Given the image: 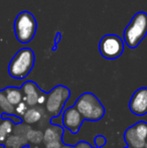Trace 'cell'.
I'll return each mask as SVG.
<instances>
[{
    "mask_svg": "<svg viewBox=\"0 0 147 148\" xmlns=\"http://www.w3.org/2000/svg\"><path fill=\"white\" fill-rule=\"evenodd\" d=\"M36 62V55L29 47L20 49L11 59L8 66V74L11 78L22 80L31 72Z\"/></svg>",
    "mask_w": 147,
    "mask_h": 148,
    "instance_id": "1",
    "label": "cell"
},
{
    "mask_svg": "<svg viewBox=\"0 0 147 148\" xmlns=\"http://www.w3.org/2000/svg\"><path fill=\"white\" fill-rule=\"evenodd\" d=\"M147 35V13L139 11L134 14L124 30V42L130 49H135Z\"/></svg>",
    "mask_w": 147,
    "mask_h": 148,
    "instance_id": "2",
    "label": "cell"
},
{
    "mask_svg": "<svg viewBox=\"0 0 147 148\" xmlns=\"http://www.w3.org/2000/svg\"><path fill=\"white\" fill-rule=\"evenodd\" d=\"M76 108L82 114L84 120L99 121L105 114V108L100 100L92 93H85L76 101Z\"/></svg>",
    "mask_w": 147,
    "mask_h": 148,
    "instance_id": "3",
    "label": "cell"
},
{
    "mask_svg": "<svg viewBox=\"0 0 147 148\" xmlns=\"http://www.w3.org/2000/svg\"><path fill=\"white\" fill-rule=\"evenodd\" d=\"M15 37L20 43H29L34 39L37 29V22L32 13L22 11L15 17L13 23Z\"/></svg>",
    "mask_w": 147,
    "mask_h": 148,
    "instance_id": "4",
    "label": "cell"
},
{
    "mask_svg": "<svg viewBox=\"0 0 147 148\" xmlns=\"http://www.w3.org/2000/svg\"><path fill=\"white\" fill-rule=\"evenodd\" d=\"M71 92L65 86L55 87L47 94L46 102H45V111L51 117L59 116L62 113L66 102L69 100Z\"/></svg>",
    "mask_w": 147,
    "mask_h": 148,
    "instance_id": "5",
    "label": "cell"
},
{
    "mask_svg": "<svg viewBox=\"0 0 147 148\" xmlns=\"http://www.w3.org/2000/svg\"><path fill=\"white\" fill-rule=\"evenodd\" d=\"M124 40L117 34H106L100 39L99 51L106 60H116L124 51Z\"/></svg>",
    "mask_w": 147,
    "mask_h": 148,
    "instance_id": "6",
    "label": "cell"
},
{
    "mask_svg": "<svg viewBox=\"0 0 147 148\" xmlns=\"http://www.w3.org/2000/svg\"><path fill=\"white\" fill-rule=\"evenodd\" d=\"M83 122H84V118H83L82 114L79 112V110L76 108V106L68 108L64 112V115H63L64 127L71 131L73 134H77L79 132Z\"/></svg>",
    "mask_w": 147,
    "mask_h": 148,
    "instance_id": "7",
    "label": "cell"
},
{
    "mask_svg": "<svg viewBox=\"0 0 147 148\" xmlns=\"http://www.w3.org/2000/svg\"><path fill=\"white\" fill-rule=\"evenodd\" d=\"M129 108L135 115L143 116L147 114V88L136 90L130 99Z\"/></svg>",
    "mask_w": 147,
    "mask_h": 148,
    "instance_id": "8",
    "label": "cell"
},
{
    "mask_svg": "<svg viewBox=\"0 0 147 148\" xmlns=\"http://www.w3.org/2000/svg\"><path fill=\"white\" fill-rule=\"evenodd\" d=\"M21 91L22 94H23L22 101L25 102L28 105V107L37 106V100H38V96L40 94L41 90L37 87L36 83L31 82V81L25 82L22 85Z\"/></svg>",
    "mask_w": 147,
    "mask_h": 148,
    "instance_id": "9",
    "label": "cell"
},
{
    "mask_svg": "<svg viewBox=\"0 0 147 148\" xmlns=\"http://www.w3.org/2000/svg\"><path fill=\"white\" fill-rule=\"evenodd\" d=\"M124 139L129 147L131 148H145V144L147 141L143 140L137 132L135 131L134 127H130L124 133Z\"/></svg>",
    "mask_w": 147,
    "mask_h": 148,
    "instance_id": "10",
    "label": "cell"
},
{
    "mask_svg": "<svg viewBox=\"0 0 147 148\" xmlns=\"http://www.w3.org/2000/svg\"><path fill=\"white\" fill-rule=\"evenodd\" d=\"M44 116V112H43L42 106L41 107H29L27 111L25 112L23 116H22V121L27 125H34L37 124L41 119Z\"/></svg>",
    "mask_w": 147,
    "mask_h": 148,
    "instance_id": "11",
    "label": "cell"
},
{
    "mask_svg": "<svg viewBox=\"0 0 147 148\" xmlns=\"http://www.w3.org/2000/svg\"><path fill=\"white\" fill-rule=\"evenodd\" d=\"M63 128H61L57 125H51L45 129L43 132V141L44 144L55 142L62 143V135H63Z\"/></svg>",
    "mask_w": 147,
    "mask_h": 148,
    "instance_id": "12",
    "label": "cell"
},
{
    "mask_svg": "<svg viewBox=\"0 0 147 148\" xmlns=\"http://www.w3.org/2000/svg\"><path fill=\"white\" fill-rule=\"evenodd\" d=\"M28 141L26 138V134L23 133H13L8 136L4 142L6 147L8 148H24L26 147Z\"/></svg>",
    "mask_w": 147,
    "mask_h": 148,
    "instance_id": "13",
    "label": "cell"
},
{
    "mask_svg": "<svg viewBox=\"0 0 147 148\" xmlns=\"http://www.w3.org/2000/svg\"><path fill=\"white\" fill-rule=\"evenodd\" d=\"M3 92L5 94L7 100L9 101V103L11 105H13L14 107L22 101L23 94H22L21 89L15 88V87H8V88L4 89Z\"/></svg>",
    "mask_w": 147,
    "mask_h": 148,
    "instance_id": "14",
    "label": "cell"
},
{
    "mask_svg": "<svg viewBox=\"0 0 147 148\" xmlns=\"http://www.w3.org/2000/svg\"><path fill=\"white\" fill-rule=\"evenodd\" d=\"M14 129V122L11 119L3 118L0 122V145L3 144L10 134H12Z\"/></svg>",
    "mask_w": 147,
    "mask_h": 148,
    "instance_id": "15",
    "label": "cell"
},
{
    "mask_svg": "<svg viewBox=\"0 0 147 148\" xmlns=\"http://www.w3.org/2000/svg\"><path fill=\"white\" fill-rule=\"evenodd\" d=\"M0 110L2 111V114H7V115H13V114H15L14 106L9 103L5 94H4L3 90L0 91Z\"/></svg>",
    "mask_w": 147,
    "mask_h": 148,
    "instance_id": "16",
    "label": "cell"
},
{
    "mask_svg": "<svg viewBox=\"0 0 147 148\" xmlns=\"http://www.w3.org/2000/svg\"><path fill=\"white\" fill-rule=\"evenodd\" d=\"M26 138H27L28 142L31 143V144H40L43 141V132L40 130H36V129L30 128L26 133Z\"/></svg>",
    "mask_w": 147,
    "mask_h": 148,
    "instance_id": "17",
    "label": "cell"
},
{
    "mask_svg": "<svg viewBox=\"0 0 147 148\" xmlns=\"http://www.w3.org/2000/svg\"><path fill=\"white\" fill-rule=\"evenodd\" d=\"M133 127L137 132V134L143 140L147 141V123L144 122V121H140V122L136 123L135 125H133Z\"/></svg>",
    "mask_w": 147,
    "mask_h": 148,
    "instance_id": "18",
    "label": "cell"
},
{
    "mask_svg": "<svg viewBox=\"0 0 147 148\" xmlns=\"http://www.w3.org/2000/svg\"><path fill=\"white\" fill-rule=\"evenodd\" d=\"M28 105L25 103V102L21 101L19 104H17V105L14 107V110H15V114L16 116H19V117H22V116L25 114V112L27 111L28 109Z\"/></svg>",
    "mask_w": 147,
    "mask_h": 148,
    "instance_id": "19",
    "label": "cell"
},
{
    "mask_svg": "<svg viewBox=\"0 0 147 148\" xmlns=\"http://www.w3.org/2000/svg\"><path fill=\"white\" fill-rule=\"evenodd\" d=\"M46 98H47V94L44 93L43 91L40 92L38 96V100H37V106H43L46 102Z\"/></svg>",
    "mask_w": 147,
    "mask_h": 148,
    "instance_id": "20",
    "label": "cell"
},
{
    "mask_svg": "<svg viewBox=\"0 0 147 148\" xmlns=\"http://www.w3.org/2000/svg\"><path fill=\"white\" fill-rule=\"evenodd\" d=\"M95 143H96V146L97 147H102L103 145L106 144V138H104L103 136H97L96 138H95Z\"/></svg>",
    "mask_w": 147,
    "mask_h": 148,
    "instance_id": "21",
    "label": "cell"
},
{
    "mask_svg": "<svg viewBox=\"0 0 147 148\" xmlns=\"http://www.w3.org/2000/svg\"><path fill=\"white\" fill-rule=\"evenodd\" d=\"M61 37H62L61 32H57V35H55V45H53V51H55V47H57V45H59Z\"/></svg>",
    "mask_w": 147,
    "mask_h": 148,
    "instance_id": "22",
    "label": "cell"
},
{
    "mask_svg": "<svg viewBox=\"0 0 147 148\" xmlns=\"http://www.w3.org/2000/svg\"><path fill=\"white\" fill-rule=\"evenodd\" d=\"M75 148H93L90 144L87 142H79L78 144L75 146Z\"/></svg>",
    "mask_w": 147,
    "mask_h": 148,
    "instance_id": "23",
    "label": "cell"
},
{
    "mask_svg": "<svg viewBox=\"0 0 147 148\" xmlns=\"http://www.w3.org/2000/svg\"><path fill=\"white\" fill-rule=\"evenodd\" d=\"M25 148H39L38 146H30V147H25Z\"/></svg>",
    "mask_w": 147,
    "mask_h": 148,
    "instance_id": "24",
    "label": "cell"
},
{
    "mask_svg": "<svg viewBox=\"0 0 147 148\" xmlns=\"http://www.w3.org/2000/svg\"><path fill=\"white\" fill-rule=\"evenodd\" d=\"M1 116H2V114H1V112H0V117H1ZM0 122H1V121H0Z\"/></svg>",
    "mask_w": 147,
    "mask_h": 148,
    "instance_id": "25",
    "label": "cell"
},
{
    "mask_svg": "<svg viewBox=\"0 0 147 148\" xmlns=\"http://www.w3.org/2000/svg\"><path fill=\"white\" fill-rule=\"evenodd\" d=\"M145 148H147V142H146V144H145Z\"/></svg>",
    "mask_w": 147,
    "mask_h": 148,
    "instance_id": "26",
    "label": "cell"
},
{
    "mask_svg": "<svg viewBox=\"0 0 147 148\" xmlns=\"http://www.w3.org/2000/svg\"><path fill=\"white\" fill-rule=\"evenodd\" d=\"M127 148H131V147H129V146H128V147H127Z\"/></svg>",
    "mask_w": 147,
    "mask_h": 148,
    "instance_id": "27",
    "label": "cell"
},
{
    "mask_svg": "<svg viewBox=\"0 0 147 148\" xmlns=\"http://www.w3.org/2000/svg\"><path fill=\"white\" fill-rule=\"evenodd\" d=\"M97 148H99V147H97Z\"/></svg>",
    "mask_w": 147,
    "mask_h": 148,
    "instance_id": "28",
    "label": "cell"
}]
</instances>
